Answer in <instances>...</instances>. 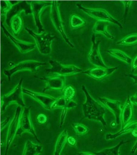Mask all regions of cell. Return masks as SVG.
<instances>
[{
	"instance_id": "1",
	"label": "cell",
	"mask_w": 137,
	"mask_h": 155,
	"mask_svg": "<svg viewBox=\"0 0 137 155\" xmlns=\"http://www.w3.org/2000/svg\"><path fill=\"white\" fill-rule=\"evenodd\" d=\"M82 89L86 97L85 102L82 104L84 117L89 120L99 121L105 127L107 125L104 118L106 113L105 108L90 95L85 86L82 85Z\"/></svg>"
},
{
	"instance_id": "2",
	"label": "cell",
	"mask_w": 137,
	"mask_h": 155,
	"mask_svg": "<svg viewBox=\"0 0 137 155\" xmlns=\"http://www.w3.org/2000/svg\"><path fill=\"white\" fill-rule=\"evenodd\" d=\"M25 29L34 38L38 50L42 54L46 56L51 53L52 43L55 38V36L52 35L50 33L36 34L27 27L25 28Z\"/></svg>"
},
{
	"instance_id": "3",
	"label": "cell",
	"mask_w": 137,
	"mask_h": 155,
	"mask_svg": "<svg viewBox=\"0 0 137 155\" xmlns=\"http://www.w3.org/2000/svg\"><path fill=\"white\" fill-rule=\"evenodd\" d=\"M23 80V78H21L13 90L3 96L2 105L3 111L8 106L13 104H18L19 106L25 107L26 105L23 100V89L22 87Z\"/></svg>"
},
{
	"instance_id": "4",
	"label": "cell",
	"mask_w": 137,
	"mask_h": 155,
	"mask_svg": "<svg viewBox=\"0 0 137 155\" xmlns=\"http://www.w3.org/2000/svg\"><path fill=\"white\" fill-rule=\"evenodd\" d=\"M52 67L46 71L50 75H56L62 77L72 75L82 72V70L74 65H63L54 60H50Z\"/></svg>"
},
{
	"instance_id": "5",
	"label": "cell",
	"mask_w": 137,
	"mask_h": 155,
	"mask_svg": "<svg viewBox=\"0 0 137 155\" xmlns=\"http://www.w3.org/2000/svg\"><path fill=\"white\" fill-rule=\"evenodd\" d=\"M50 18L53 25L61 34L63 38L70 47L74 48L75 46L68 38L64 31L62 19L57 1H52V2Z\"/></svg>"
},
{
	"instance_id": "6",
	"label": "cell",
	"mask_w": 137,
	"mask_h": 155,
	"mask_svg": "<svg viewBox=\"0 0 137 155\" xmlns=\"http://www.w3.org/2000/svg\"><path fill=\"white\" fill-rule=\"evenodd\" d=\"M45 65V63L35 60H25L18 63L9 69L4 70V74L8 77V81H10L12 75L16 72L24 71L35 72L38 68Z\"/></svg>"
},
{
	"instance_id": "7",
	"label": "cell",
	"mask_w": 137,
	"mask_h": 155,
	"mask_svg": "<svg viewBox=\"0 0 137 155\" xmlns=\"http://www.w3.org/2000/svg\"><path fill=\"white\" fill-rule=\"evenodd\" d=\"M76 5L89 16L97 20V21H106L116 25L121 29L123 28L122 24L104 9L86 8L78 4Z\"/></svg>"
},
{
	"instance_id": "8",
	"label": "cell",
	"mask_w": 137,
	"mask_h": 155,
	"mask_svg": "<svg viewBox=\"0 0 137 155\" xmlns=\"http://www.w3.org/2000/svg\"><path fill=\"white\" fill-rule=\"evenodd\" d=\"M30 108L25 107L21 115L19 129L17 136H20L25 133H29L34 136L38 142L40 143L35 130L30 115Z\"/></svg>"
},
{
	"instance_id": "9",
	"label": "cell",
	"mask_w": 137,
	"mask_h": 155,
	"mask_svg": "<svg viewBox=\"0 0 137 155\" xmlns=\"http://www.w3.org/2000/svg\"><path fill=\"white\" fill-rule=\"evenodd\" d=\"M22 107H17L14 117L8 125L6 140L5 155H7L11 144L16 136L20 126V122L22 115Z\"/></svg>"
},
{
	"instance_id": "10",
	"label": "cell",
	"mask_w": 137,
	"mask_h": 155,
	"mask_svg": "<svg viewBox=\"0 0 137 155\" xmlns=\"http://www.w3.org/2000/svg\"><path fill=\"white\" fill-rule=\"evenodd\" d=\"M52 2L46 1H32L31 4V11L32 13L33 18L37 28L38 34H41L44 31V29L41 21V17L44 10L47 7L51 5Z\"/></svg>"
},
{
	"instance_id": "11",
	"label": "cell",
	"mask_w": 137,
	"mask_h": 155,
	"mask_svg": "<svg viewBox=\"0 0 137 155\" xmlns=\"http://www.w3.org/2000/svg\"><path fill=\"white\" fill-rule=\"evenodd\" d=\"M39 79L45 82L46 86L43 90V92L52 90L63 91L66 86L65 77L56 75H50L39 78Z\"/></svg>"
},
{
	"instance_id": "12",
	"label": "cell",
	"mask_w": 137,
	"mask_h": 155,
	"mask_svg": "<svg viewBox=\"0 0 137 155\" xmlns=\"http://www.w3.org/2000/svg\"><path fill=\"white\" fill-rule=\"evenodd\" d=\"M92 46L89 53L88 56V58L90 63L96 67L108 68L104 62L103 58L99 50V45L101 41H96L94 35L91 37Z\"/></svg>"
},
{
	"instance_id": "13",
	"label": "cell",
	"mask_w": 137,
	"mask_h": 155,
	"mask_svg": "<svg viewBox=\"0 0 137 155\" xmlns=\"http://www.w3.org/2000/svg\"><path fill=\"white\" fill-rule=\"evenodd\" d=\"M23 93L31 97L48 110H52V106L57 98L48 94L37 93L25 88H23Z\"/></svg>"
},
{
	"instance_id": "14",
	"label": "cell",
	"mask_w": 137,
	"mask_h": 155,
	"mask_svg": "<svg viewBox=\"0 0 137 155\" xmlns=\"http://www.w3.org/2000/svg\"><path fill=\"white\" fill-rule=\"evenodd\" d=\"M99 99L114 115L116 124L118 125L120 124L122 110L121 102L119 101L113 100L106 97H99Z\"/></svg>"
},
{
	"instance_id": "15",
	"label": "cell",
	"mask_w": 137,
	"mask_h": 155,
	"mask_svg": "<svg viewBox=\"0 0 137 155\" xmlns=\"http://www.w3.org/2000/svg\"><path fill=\"white\" fill-rule=\"evenodd\" d=\"M118 68V67H96L83 71L82 72L95 79L99 80L110 75Z\"/></svg>"
},
{
	"instance_id": "16",
	"label": "cell",
	"mask_w": 137,
	"mask_h": 155,
	"mask_svg": "<svg viewBox=\"0 0 137 155\" xmlns=\"http://www.w3.org/2000/svg\"><path fill=\"white\" fill-rule=\"evenodd\" d=\"M2 29L6 36L10 39L21 53H27L35 48L36 44L17 38L13 36L5 27H2Z\"/></svg>"
},
{
	"instance_id": "17",
	"label": "cell",
	"mask_w": 137,
	"mask_h": 155,
	"mask_svg": "<svg viewBox=\"0 0 137 155\" xmlns=\"http://www.w3.org/2000/svg\"><path fill=\"white\" fill-rule=\"evenodd\" d=\"M133 116L132 103L128 96L124 106L122 109L121 120L122 122V128H123L131 122Z\"/></svg>"
},
{
	"instance_id": "18",
	"label": "cell",
	"mask_w": 137,
	"mask_h": 155,
	"mask_svg": "<svg viewBox=\"0 0 137 155\" xmlns=\"http://www.w3.org/2000/svg\"><path fill=\"white\" fill-rule=\"evenodd\" d=\"M77 104L72 100H68L64 96L57 98L52 106V109H73L76 107Z\"/></svg>"
},
{
	"instance_id": "19",
	"label": "cell",
	"mask_w": 137,
	"mask_h": 155,
	"mask_svg": "<svg viewBox=\"0 0 137 155\" xmlns=\"http://www.w3.org/2000/svg\"><path fill=\"white\" fill-rule=\"evenodd\" d=\"M110 24V22L106 21H97L94 26L92 32L95 34H103L107 38L113 40L115 39L114 37L109 34L107 30V27Z\"/></svg>"
},
{
	"instance_id": "20",
	"label": "cell",
	"mask_w": 137,
	"mask_h": 155,
	"mask_svg": "<svg viewBox=\"0 0 137 155\" xmlns=\"http://www.w3.org/2000/svg\"><path fill=\"white\" fill-rule=\"evenodd\" d=\"M135 130H137V120L129 123L125 127L123 128H122L120 131L117 133L109 134H107L106 136V139L107 140H113L126 134L129 132L132 133Z\"/></svg>"
},
{
	"instance_id": "21",
	"label": "cell",
	"mask_w": 137,
	"mask_h": 155,
	"mask_svg": "<svg viewBox=\"0 0 137 155\" xmlns=\"http://www.w3.org/2000/svg\"><path fill=\"white\" fill-rule=\"evenodd\" d=\"M42 146L35 144L29 140H27L25 145L22 155H39L42 152Z\"/></svg>"
},
{
	"instance_id": "22",
	"label": "cell",
	"mask_w": 137,
	"mask_h": 155,
	"mask_svg": "<svg viewBox=\"0 0 137 155\" xmlns=\"http://www.w3.org/2000/svg\"><path fill=\"white\" fill-rule=\"evenodd\" d=\"M68 135L67 130H65L59 135L55 143L54 155H61L62 150L67 142Z\"/></svg>"
},
{
	"instance_id": "23",
	"label": "cell",
	"mask_w": 137,
	"mask_h": 155,
	"mask_svg": "<svg viewBox=\"0 0 137 155\" xmlns=\"http://www.w3.org/2000/svg\"><path fill=\"white\" fill-rule=\"evenodd\" d=\"M23 19L19 13H15L12 17L10 21L11 26L15 35L21 31L23 26Z\"/></svg>"
},
{
	"instance_id": "24",
	"label": "cell",
	"mask_w": 137,
	"mask_h": 155,
	"mask_svg": "<svg viewBox=\"0 0 137 155\" xmlns=\"http://www.w3.org/2000/svg\"><path fill=\"white\" fill-rule=\"evenodd\" d=\"M129 141H124L122 140L118 144L114 147L104 149L102 151L95 152L94 153L96 155H119V149L121 146L128 143Z\"/></svg>"
},
{
	"instance_id": "25",
	"label": "cell",
	"mask_w": 137,
	"mask_h": 155,
	"mask_svg": "<svg viewBox=\"0 0 137 155\" xmlns=\"http://www.w3.org/2000/svg\"><path fill=\"white\" fill-rule=\"evenodd\" d=\"M107 52L111 56L115 58L122 60L127 64H132V58L125 53L124 52L119 50H107Z\"/></svg>"
},
{
	"instance_id": "26",
	"label": "cell",
	"mask_w": 137,
	"mask_h": 155,
	"mask_svg": "<svg viewBox=\"0 0 137 155\" xmlns=\"http://www.w3.org/2000/svg\"><path fill=\"white\" fill-rule=\"evenodd\" d=\"M72 127L75 130L78 136H82L85 135L89 132V128L83 124L79 123H71Z\"/></svg>"
},
{
	"instance_id": "27",
	"label": "cell",
	"mask_w": 137,
	"mask_h": 155,
	"mask_svg": "<svg viewBox=\"0 0 137 155\" xmlns=\"http://www.w3.org/2000/svg\"><path fill=\"white\" fill-rule=\"evenodd\" d=\"M137 43V34H132L117 42V45H129Z\"/></svg>"
},
{
	"instance_id": "28",
	"label": "cell",
	"mask_w": 137,
	"mask_h": 155,
	"mask_svg": "<svg viewBox=\"0 0 137 155\" xmlns=\"http://www.w3.org/2000/svg\"><path fill=\"white\" fill-rule=\"evenodd\" d=\"M70 23L72 28L76 29L86 24V21L81 17L74 15L71 17Z\"/></svg>"
},
{
	"instance_id": "29",
	"label": "cell",
	"mask_w": 137,
	"mask_h": 155,
	"mask_svg": "<svg viewBox=\"0 0 137 155\" xmlns=\"http://www.w3.org/2000/svg\"><path fill=\"white\" fill-rule=\"evenodd\" d=\"M75 89L71 86H69L65 88L64 91V96L68 100H71L75 96Z\"/></svg>"
},
{
	"instance_id": "30",
	"label": "cell",
	"mask_w": 137,
	"mask_h": 155,
	"mask_svg": "<svg viewBox=\"0 0 137 155\" xmlns=\"http://www.w3.org/2000/svg\"><path fill=\"white\" fill-rule=\"evenodd\" d=\"M37 120L39 124H44L46 122L47 120V117L44 114H39L37 117Z\"/></svg>"
},
{
	"instance_id": "31",
	"label": "cell",
	"mask_w": 137,
	"mask_h": 155,
	"mask_svg": "<svg viewBox=\"0 0 137 155\" xmlns=\"http://www.w3.org/2000/svg\"><path fill=\"white\" fill-rule=\"evenodd\" d=\"M67 142L69 145L72 146H76L77 143V140L74 137L70 136L67 138Z\"/></svg>"
},
{
	"instance_id": "32",
	"label": "cell",
	"mask_w": 137,
	"mask_h": 155,
	"mask_svg": "<svg viewBox=\"0 0 137 155\" xmlns=\"http://www.w3.org/2000/svg\"><path fill=\"white\" fill-rule=\"evenodd\" d=\"M132 72H133L137 69V56L132 60L131 64Z\"/></svg>"
},
{
	"instance_id": "33",
	"label": "cell",
	"mask_w": 137,
	"mask_h": 155,
	"mask_svg": "<svg viewBox=\"0 0 137 155\" xmlns=\"http://www.w3.org/2000/svg\"><path fill=\"white\" fill-rule=\"evenodd\" d=\"M132 1H124L123 2L124 3L125 7V18L126 17L127 13L129 11V7L131 4Z\"/></svg>"
},
{
	"instance_id": "34",
	"label": "cell",
	"mask_w": 137,
	"mask_h": 155,
	"mask_svg": "<svg viewBox=\"0 0 137 155\" xmlns=\"http://www.w3.org/2000/svg\"><path fill=\"white\" fill-rule=\"evenodd\" d=\"M130 99L132 103L137 106V93H135L134 95L130 97Z\"/></svg>"
},
{
	"instance_id": "35",
	"label": "cell",
	"mask_w": 137,
	"mask_h": 155,
	"mask_svg": "<svg viewBox=\"0 0 137 155\" xmlns=\"http://www.w3.org/2000/svg\"><path fill=\"white\" fill-rule=\"evenodd\" d=\"M137 150V140L136 142L135 143V144L133 146L131 150V153L134 154L135 153Z\"/></svg>"
},
{
	"instance_id": "36",
	"label": "cell",
	"mask_w": 137,
	"mask_h": 155,
	"mask_svg": "<svg viewBox=\"0 0 137 155\" xmlns=\"http://www.w3.org/2000/svg\"><path fill=\"white\" fill-rule=\"evenodd\" d=\"M77 155H96L95 153H92L89 152H81L77 153Z\"/></svg>"
},
{
	"instance_id": "37",
	"label": "cell",
	"mask_w": 137,
	"mask_h": 155,
	"mask_svg": "<svg viewBox=\"0 0 137 155\" xmlns=\"http://www.w3.org/2000/svg\"><path fill=\"white\" fill-rule=\"evenodd\" d=\"M129 76L134 80V83L137 84V75L131 74L129 75Z\"/></svg>"
},
{
	"instance_id": "38",
	"label": "cell",
	"mask_w": 137,
	"mask_h": 155,
	"mask_svg": "<svg viewBox=\"0 0 137 155\" xmlns=\"http://www.w3.org/2000/svg\"><path fill=\"white\" fill-rule=\"evenodd\" d=\"M132 134L133 136L137 137V130H134L132 132Z\"/></svg>"
}]
</instances>
